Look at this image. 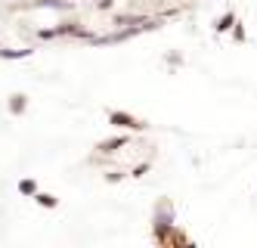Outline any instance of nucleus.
I'll return each instance as SVG.
<instances>
[{
  "label": "nucleus",
  "mask_w": 257,
  "mask_h": 248,
  "mask_svg": "<svg viewBox=\"0 0 257 248\" xmlns=\"http://www.w3.org/2000/svg\"><path fill=\"white\" fill-rule=\"evenodd\" d=\"M19 190L31 196V193H34V183H31V180H22V183H19Z\"/></svg>",
  "instance_id": "obj_4"
},
{
  "label": "nucleus",
  "mask_w": 257,
  "mask_h": 248,
  "mask_svg": "<svg viewBox=\"0 0 257 248\" xmlns=\"http://www.w3.org/2000/svg\"><path fill=\"white\" fill-rule=\"evenodd\" d=\"M38 202L46 205V208H53V205H56V198H53V196H38Z\"/></svg>",
  "instance_id": "obj_3"
},
{
  "label": "nucleus",
  "mask_w": 257,
  "mask_h": 248,
  "mask_svg": "<svg viewBox=\"0 0 257 248\" xmlns=\"http://www.w3.org/2000/svg\"><path fill=\"white\" fill-rule=\"evenodd\" d=\"M121 143H124V140H112V143H102V149H106V152H112L115 146H121Z\"/></svg>",
  "instance_id": "obj_6"
},
{
  "label": "nucleus",
  "mask_w": 257,
  "mask_h": 248,
  "mask_svg": "<svg viewBox=\"0 0 257 248\" xmlns=\"http://www.w3.org/2000/svg\"><path fill=\"white\" fill-rule=\"evenodd\" d=\"M3 59H19V56H28V50H0Z\"/></svg>",
  "instance_id": "obj_2"
},
{
  "label": "nucleus",
  "mask_w": 257,
  "mask_h": 248,
  "mask_svg": "<svg viewBox=\"0 0 257 248\" xmlns=\"http://www.w3.org/2000/svg\"><path fill=\"white\" fill-rule=\"evenodd\" d=\"M112 124H118V127H143L139 121H133L130 115H121V112H112Z\"/></svg>",
  "instance_id": "obj_1"
},
{
  "label": "nucleus",
  "mask_w": 257,
  "mask_h": 248,
  "mask_svg": "<svg viewBox=\"0 0 257 248\" xmlns=\"http://www.w3.org/2000/svg\"><path fill=\"white\" fill-rule=\"evenodd\" d=\"M22 109H25V99H22V97H13V112H22Z\"/></svg>",
  "instance_id": "obj_5"
}]
</instances>
